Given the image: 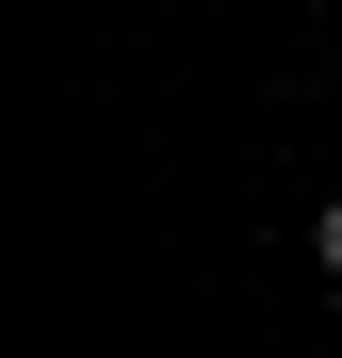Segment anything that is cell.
<instances>
[{"mask_svg":"<svg viewBox=\"0 0 342 358\" xmlns=\"http://www.w3.org/2000/svg\"><path fill=\"white\" fill-rule=\"evenodd\" d=\"M310 261H326V277H342V196H326V212H310Z\"/></svg>","mask_w":342,"mask_h":358,"instance_id":"cell-1","label":"cell"}]
</instances>
